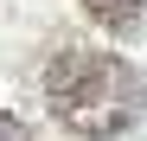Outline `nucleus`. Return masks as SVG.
<instances>
[{"label":"nucleus","mask_w":147,"mask_h":141,"mask_svg":"<svg viewBox=\"0 0 147 141\" xmlns=\"http://www.w3.org/2000/svg\"><path fill=\"white\" fill-rule=\"evenodd\" d=\"M45 103H51L58 128L83 135V141H115L147 109V77L121 52L64 45V52L45 64Z\"/></svg>","instance_id":"1"},{"label":"nucleus","mask_w":147,"mask_h":141,"mask_svg":"<svg viewBox=\"0 0 147 141\" xmlns=\"http://www.w3.org/2000/svg\"><path fill=\"white\" fill-rule=\"evenodd\" d=\"M83 13H90V26H102V32H134L141 26V13H147V0H83Z\"/></svg>","instance_id":"2"},{"label":"nucleus","mask_w":147,"mask_h":141,"mask_svg":"<svg viewBox=\"0 0 147 141\" xmlns=\"http://www.w3.org/2000/svg\"><path fill=\"white\" fill-rule=\"evenodd\" d=\"M0 141H32V128L19 122V115H7V109H0Z\"/></svg>","instance_id":"3"}]
</instances>
